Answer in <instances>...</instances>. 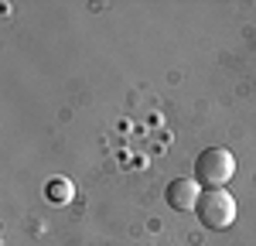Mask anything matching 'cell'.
Wrapping results in <instances>:
<instances>
[{"mask_svg": "<svg viewBox=\"0 0 256 246\" xmlns=\"http://www.w3.org/2000/svg\"><path fill=\"white\" fill-rule=\"evenodd\" d=\"M232 174H236V158L226 147H205L195 158V182L202 188H226Z\"/></svg>", "mask_w": 256, "mask_h": 246, "instance_id": "obj_1", "label": "cell"}, {"mask_svg": "<svg viewBox=\"0 0 256 246\" xmlns=\"http://www.w3.org/2000/svg\"><path fill=\"white\" fill-rule=\"evenodd\" d=\"M195 216L205 229H229L236 222V198L226 188H205L195 205Z\"/></svg>", "mask_w": 256, "mask_h": 246, "instance_id": "obj_2", "label": "cell"}, {"mask_svg": "<svg viewBox=\"0 0 256 246\" xmlns=\"http://www.w3.org/2000/svg\"><path fill=\"white\" fill-rule=\"evenodd\" d=\"M164 198H168V205L174 212H195L198 198H202V184L195 178H174V182L168 184Z\"/></svg>", "mask_w": 256, "mask_h": 246, "instance_id": "obj_3", "label": "cell"}, {"mask_svg": "<svg viewBox=\"0 0 256 246\" xmlns=\"http://www.w3.org/2000/svg\"><path fill=\"white\" fill-rule=\"evenodd\" d=\"M44 195H48V202L52 205H68L72 202V195H76V188L68 178H52V182L44 184Z\"/></svg>", "mask_w": 256, "mask_h": 246, "instance_id": "obj_4", "label": "cell"}]
</instances>
